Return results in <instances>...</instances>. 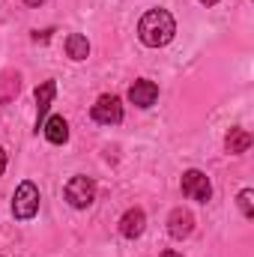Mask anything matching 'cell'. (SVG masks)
<instances>
[{"instance_id": "6da1fadb", "label": "cell", "mask_w": 254, "mask_h": 257, "mask_svg": "<svg viewBox=\"0 0 254 257\" xmlns=\"http://www.w3.org/2000/svg\"><path fill=\"white\" fill-rule=\"evenodd\" d=\"M174 33H177V21H174V15L168 9H150L138 24V36H141V42L147 48L168 45L174 39Z\"/></svg>"}, {"instance_id": "7a4b0ae2", "label": "cell", "mask_w": 254, "mask_h": 257, "mask_svg": "<svg viewBox=\"0 0 254 257\" xmlns=\"http://www.w3.org/2000/svg\"><path fill=\"white\" fill-rule=\"evenodd\" d=\"M39 212V189L27 180V183H21L18 189H15V197H12V215L18 218V221H27V218H33Z\"/></svg>"}, {"instance_id": "3957f363", "label": "cell", "mask_w": 254, "mask_h": 257, "mask_svg": "<svg viewBox=\"0 0 254 257\" xmlns=\"http://www.w3.org/2000/svg\"><path fill=\"white\" fill-rule=\"evenodd\" d=\"M66 200L75 206V209H87L93 200H96V183L90 177H72L66 183Z\"/></svg>"}, {"instance_id": "277c9868", "label": "cell", "mask_w": 254, "mask_h": 257, "mask_svg": "<svg viewBox=\"0 0 254 257\" xmlns=\"http://www.w3.org/2000/svg\"><path fill=\"white\" fill-rule=\"evenodd\" d=\"M90 114H93V120L102 123V126H117V123L123 120V105H120L117 96H99Z\"/></svg>"}, {"instance_id": "5b68a950", "label": "cell", "mask_w": 254, "mask_h": 257, "mask_svg": "<svg viewBox=\"0 0 254 257\" xmlns=\"http://www.w3.org/2000/svg\"><path fill=\"white\" fill-rule=\"evenodd\" d=\"M183 194L191 197V200H197V203H206L209 200V194H212V186H209V177L203 174V171H186L183 174Z\"/></svg>"}, {"instance_id": "8992f818", "label": "cell", "mask_w": 254, "mask_h": 257, "mask_svg": "<svg viewBox=\"0 0 254 257\" xmlns=\"http://www.w3.org/2000/svg\"><path fill=\"white\" fill-rule=\"evenodd\" d=\"M156 99H159V87L147 78H141L129 87V102L138 108H150V105H156Z\"/></svg>"}, {"instance_id": "52a82bcc", "label": "cell", "mask_w": 254, "mask_h": 257, "mask_svg": "<svg viewBox=\"0 0 254 257\" xmlns=\"http://www.w3.org/2000/svg\"><path fill=\"white\" fill-rule=\"evenodd\" d=\"M191 230H194V215H191L189 209H174L171 215H168V233L174 236V239H186L191 236Z\"/></svg>"}, {"instance_id": "ba28073f", "label": "cell", "mask_w": 254, "mask_h": 257, "mask_svg": "<svg viewBox=\"0 0 254 257\" xmlns=\"http://www.w3.org/2000/svg\"><path fill=\"white\" fill-rule=\"evenodd\" d=\"M144 227H147V215H144V209L135 206V209H126V212H123V218H120V233H123L126 239L141 236Z\"/></svg>"}, {"instance_id": "9c48e42d", "label": "cell", "mask_w": 254, "mask_h": 257, "mask_svg": "<svg viewBox=\"0 0 254 257\" xmlns=\"http://www.w3.org/2000/svg\"><path fill=\"white\" fill-rule=\"evenodd\" d=\"M54 93H57V84L54 81H45L42 87H36V132L42 128L45 117H48V108H51Z\"/></svg>"}, {"instance_id": "30bf717a", "label": "cell", "mask_w": 254, "mask_h": 257, "mask_svg": "<svg viewBox=\"0 0 254 257\" xmlns=\"http://www.w3.org/2000/svg\"><path fill=\"white\" fill-rule=\"evenodd\" d=\"M224 147H227V153L230 156H239V153H245L248 147H251V132L248 128H230L227 132V138H224Z\"/></svg>"}, {"instance_id": "8fae6325", "label": "cell", "mask_w": 254, "mask_h": 257, "mask_svg": "<svg viewBox=\"0 0 254 257\" xmlns=\"http://www.w3.org/2000/svg\"><path fill=\"white\" fill-rule=\"evenodd\" d=\"M42 132H45V138L51 144H66L69 141V123H66L63 117H48L42 123Z\"/></svg>"}, {"instance_id": "7c38bea8", "label": "cell", "mask_w": 254, "mask_h": 257, "mask_svg": "<svg viewBox=\"0 0 254 257\" xmlns=\"http://www.w3.org/2000/svg\"><path fill=\"white\" fill-rule=\"evenodd\" d=\"M18 87H21V75L18 72H3L0 75V105L12 102L18 96Z\"/></svg>"}, {"instance_id": "4fadbf2b", "label": "cell", "mask_w": 254, "mask_h": 257, "mask_svg": "<svg viewBox=\"0 0 254 257\" xmlns=\"http://www.w3.org/2000/svg\"><path fill=\"white\" fill-rule=\"evenodd\" d=\"M66 54H69L72 60H87V54H90V42H87V36H81V33H69V36H66Z\"/></svg>"}, {"instance_id": "5bb4252c", "label": "cell", "mask_w": 254, "mask_h": 257, "mask_svg": "<svg viewBox=\"0 0 254 257\" xmlns=\"http://www.w3.org/2000/svg\"><path fill=\"white\" fill-rule=\"evenodd\" d=\"M239 209H242L245 218H251L254 215V192L251 189H242V192H239Z\"/></svg>"}, {"instance_id": "9a60e30c", "label": "cell", "mask_w": 254, "mask_h": 257, "mask_svg": "<svg viewBox=\"0 0 254 257\" xmlns=\"http://www.w3.org/2000/svg\"><path fill=\"white\" fill-rule=\"evenodd\" d=\"M3 171H6V153L0 150V174H3Z\"/></svg>"}, {"instance_id": "2e32d148", "label": "cell", "mask_w": 254, "mask_h": 257, "mask_svg": "<svg viewBox=\"0 0 254 257\" xmlns=\"http://www.w3.org/2000/svg\"><path fill=\"white\" fill-rule=\"evenodd\" d=\"M24 3H27V6H42L45 0H24Z\"/></svg>"}, {"instance_id": "e0dca14e", "label": "cell", "mask_w": 254, "mask_h": 257, "mask_svg": "<svg viewBox=\"0 0 254 257\" xmlns=\"http://www.w3.org/2000/svg\"><path fill=\"white\" fill-rule=\"evenodd\" d=\"M162 257H183V254H180V251H165Z\"/></svg>"}, {"instance_id": "ac0fdd59", "label": "cell", "mask_w": 254, "mask_h": 257, "mask_svg": "<svg viewBox=\"0 0 254 257\" xmlns=\"http://www.w3.org/2000/svg\"><path fill=\"white\" fill-rule=\"evenodd\" d=\"M200 3H203V6H215L218 0H200Z\"/></svg>"}]
</instances>
